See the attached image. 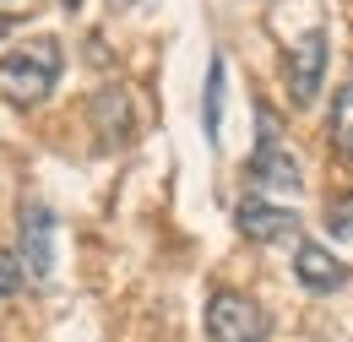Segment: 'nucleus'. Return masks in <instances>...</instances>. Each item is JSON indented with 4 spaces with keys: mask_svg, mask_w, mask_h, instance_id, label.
<instances>
[{
    "mask_svg": "<svg viewBox=\"0 0 353 342\" xmlns=\"http://www.w3.org/2000/svg\"><path fill=\"white\" fill-rule=\"evenodd\" d=\"M92 125H98V141L103 147H125L131 141V103L120 87H103L92 98Z\"/></svg>",
    "mask_w": 353,
    "mask_h": 342,
    "instance_id": "8",
    "label": "nucleus"
},
{
    "mask_svg": "<svg viewBox=\"0 0 353 342\" xmlns=\"http://www.w3.org/2000/svg\"><path fill=\"white\" fill-rule=\"evenodd\" d=\"M60 66H65L60 39H33L22 49H11L0 60V98L17 103V109H39L60 82Z\"/></svg>",
    "mask_w": 353,
    "mask_h": 342,
    "instance_id": "1",
    "label": "nucleus"
},
{
    "mask_svg": "<svg viewBox=\"0 0 353 342\" xmlns=\"http://www.w3.org/2000/svg\"><path fill=\"white\" fill-rule=\"evenodd\" d=\"M326 228H332L337 239H353V196L337 201V207H326Z\"/></svg>",
    "mask_w": 353,
    "mask_h": 342,
    "instance_id": "12",
    "label": "nucleus"
},
{
    "mask_svg": "<svg viewBox=\"0 0 353 342\" xmlns=\"http://www.w3.org/2000/svg\"><path fill=\"white\" fill-rule=\"evenodd\" d=\"M11 28H17V22H11V17H0V39H6V33H11Z\"/></svg>",
    "mask_w": 353,
    "mask_h": 342,
    "instance_id": "13",
    "label": "nucleus"
},
{
    "mask_svg": "<svg viewBox=\"0 0 353 342\" xmlns=\"http://www.w3.org/2000/svg\"><path fill=\"white\" fill-rule=\"evenodd\" d=\"M234 223H239V234L256 239V245H277V239H294V234H299V212H288V207H266V201H256V196L239 201Z\"/></svg>",
    "mask_w": 353,
    "mask_h": 342,
    "instance_id": "6",
    "label": "nucleus"
},
{
    "mask_svg": "<svg viewBox=\"0 0 353 342\" xmlns=\"http://www.w3.org/2000/svg\"><path fill=\"white\" fill-rule=\"evenodd\" d=\"M22 283H28V277H22V261L11 256V250H0V299H11Z\"/></svg>",
    "mask_w": 353,
    "mask_h": 342,
    "instance_id": "11",
    "label": "nucleus"
},
{
    "mask_svg": "<svg viewBox=\"0 0 353 342\" xmlns=\"http://www.w3.org/2000/svg\"><path fill=\"white\" fill-rule=\"evenodd\" d=\"M256 125H261V141H256V158H250V179H256V185H272V190H305L299 158H294L288 141L277 136V114H272V109H256Z\"/></svg>",
    "mask_w": 353,
    "mask_h": 342,
    "instance_id": "3",
    "label": "nucleus"
},
{
    "mask_svg": "<svg viewBox=\"0 0 353 342\" xmlns=\"http://www.w3.org/2000/svg\"><path fill=\"white\" fill-rule=\"evenodd\" d=\"M60 6H65V11H82V0H60Z\"/></svg>",
    "mask_w": 353,
    "mask_h": 342,
    "instance_id": "14",
    "label": "nucleus"
},
{
    "mask_svg": "<svg viewBox=\"0 0 353 342\" xmlns=\"http://www.w3.org/2000/svg\"><path fill=\"white\" fill-rule=\"evenodd\" d=\"M294 277H299V288H310V294H337V288H348V266L332 256L326 245H299Z\"/></svg>",
    "mask_w": 353,
    "mask_h": 342,
    "instance_id": "7",
    "label": "nucleus"
},
{
    "mask_svg": "<svg viewBox=\"0 0 353 342\" xmlns=\"http://www.w3.org/2000/svg\"><path fill=\"white\" fill-rule=\"evenodd\" d=\"M326 141H332V152H337V158H353V82H343V87H337V98H332Z\"/></svg>",
    "mask_w": 353,
    "mask_h": 342,
    "instance_id": "9",
    "label": "nucleus"
},
{
    "mask_svg": "<svg viewBox=\"0 0 353 342\" xmlns=\"http://www.w3.org/2000/svg\"><path fill=\"white\" fill-rule=\"evenodd\" d=\"M288 98H294V109H305L315 103V92H321V77H326V28H310L305 39L288 49Z\"/></svg>",
    "mask_w": 353,
    "mask_h": 342,
    "instance_id": "5",
    "label": "nucleus"
},
{
    "mask_svg": "<svg viewBox=\"0 0 353 342\" xmlns=\"http://www.w3.org/2000/svg\"><path fill=\"white\" fill-rule=\"evenodd\" d=\"M207 342H272V321L250 294L218 288L207 299Z\"/></svg>",
    "mask_w": 353,
    "mask_h": 342,
    "instance_id": "2",
    "label": "nucleus"
},
{
    "mask_svg": "<svg viewBox=\"0 0 353 342\" xmlns=\"http://www.w3.org/2000/svg\"><path fill=\"white\" fill-rule=\"evenodd\" d=\"M223 82H228V66L212 60V71H207V98H201V125H207V141H212V147L223 141Z\"/></svg>",
    "mask_w": 353,
    "mask_h": 342,
    "instance_id": "10",
    "label": "nucleus"
},
{
    "mask_svg": "<svg viewBox=\"0 0 353 342\" xmlns=\"http://www.w3.org/2000/svg\"><path fill=\"white\" fill-rule=\"evenodd\" d=\"M22 277L49 283L54 277V212L44 201H22Z\"/></svg>",
    "mask_w": 353,
    "mask_h": 342,
    "instance_id": "4",
    "label": "nucleus"
}]
</instances>
